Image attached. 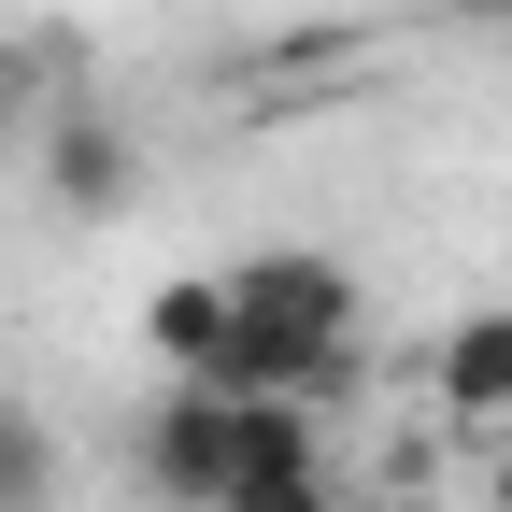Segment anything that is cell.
I'll list each match as a JSON object with an SVG mask.
<instances>
[{
    "label": "cell",
    "mask_w": 512,
    "mask_h": 512,
    "mask_svg": "<svg viewBox=\"0 0 512 512\" xmlns=\"http://www.w3.org/2000/svg\"><path fill=\"white\" fill-rule=\"evenodd\" d=\"M228 299H242V328H228V356H214L228 399H299V413H313V399L356 384V271H342V256L271 242V256L228 271Z\"/></svg>",
    "instance_id": "cell-1"
},
{
    "label": "cell",
    "mask_w": 512,
    "mask_h": 512,
    "mask_svg": "<svg viewBox=\"0 0 512 512\" xmlns=\"http://www.w3.org/2000/svg\"><path fill=\"white\" fill-rule=\"evenodd\" d=\"M143 484L171 512H228L242 498V399L228 384H171V399L143 413Z\"/></svg>",
    "instance_id": "cell-2"
},
{
    "label": "cell",
    "mask_w": 512,
    "mask_h": 512,
    "mask_svg": "<svg viewBox=\"0 0 512 512\" xmlns=\"http://www.w3.org/2000/svg\"><path fill=\"white\" fill-rule=\"evenodd\" d=\"M427 384H441V413L456 427H512V313L484 299V313H456V328H441V356H427Z\"/></svg>",
    "instance_id": "cell-3"
},
{
    "label": "cell",
    "mask_w": 512,
    "mask_h": 512,
    "mask_svg": "<svg viewBox=\"0 0 512 512\" xmlns=\"http://www.w3.org/2000/svg\"><path fill=\"white\" fill-rule=\"evenodd\" d=\"M228 328H242V299H228V271H171V285L143 299V342H157V370H171V384H214Z\"/></svg>",
    "instance_id": "cell-4"
},
{
    "label": "cell",
    "mask_w": 512,
    "mask_h": 512,
    "mask_svg": "<svg viewBox=\"0 0 512 512\" xmlns=\"http://www.w3.org/2000/svg\"><path fill=\"white\" fill-rule=\"evenodd\" d=\"M43 185H57L72 214H114V200H128V143H114L100 114H57V128H43Z\"/></svg>",
    "instance_id": "cell-5"
},
{
    "label": "cell",
    "mask_w": 512,
    "mask_h": 512,
    "mask_svg": "<svg viewBox=\"0 0 512 512\" xmlns=\"http://www.w3.org/2000/svg\"><path fill=\"white\" fill-rule=\"evenodd\" d=\"M0 512H57V427L29 399H0Z\"/></svg>",
    "instance_id": "cell-6"
},
{
    "label": "cell",
    "mask_w": 512,
    "mask_h": 512,
    "mask_svg": "<svg viewBox=\"0 0 512 512\" xmlns=\"http://www.w3.org/2000/svg\"><path fill=\"white\" fill-rule=\"evenodd\" d=\"M228 512H342V484H328V456H313V470H271V484H242Z\"/></svg>",
    "instance_id": "cell-7"
},
{
    "label": "cell",
    "mask_w": 512,
    "mask_h": 512,
    "mask_svg": "<svg viewBox=\"0 0 512 512\" xmlns=\"http://www.w3.org/2000/svg\"><path fill=\"white\" fill-rule=\"evenodd\" d=\"M484 512H512V456H498V470H484Z\"/></svg>",
    "instance_id": "cell-8"
},
{
    "label": "cell",
    "mask_w": 512,
    "mask_h": 512,
    "mask_svg": "<svg viewBox=\"0 0 512 512\" xmlns=\"http://www.w3.org/2000/svg\"><path fill=\"white\" fill-rule=\"evenodd\" d=\"M456 15H484V29H512V0H456Z\"/></svg>",
    "instance_id": "cell-9"
},
{
    "label": "cell",
    "mask_w": 512,
    "mask_h": 512,
    "mask_svg": "<svg viewBox=\"0 0 512 512\" xmlns=\"http://www.w3.org/2000/svg\"><path fill=\"white\" fill-rule=\"evenodd\" d=\"M384 512H456V498H384Z\"/></svg>",
    "instance_id": "cell-10"
}]
</instances>
